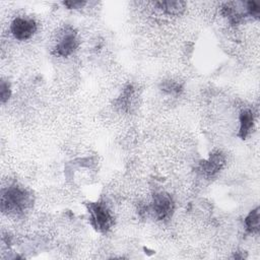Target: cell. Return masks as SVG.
I'll return each mask as SVG.
<instances>
[{"label": "cell", "instance_id": "1", "mask_svg": "<svg viewBox=\"0 0 260 260\" xmlns=\"http://www.w3.org/2000/svg\"><path fill=\"white\" fill-rule=\"evenodd\" d=\"M29 204V195L19 187H10L3 192L1 197V208L6 212L20 213Z\"/></svg>", "mask_w": 260, "mask_h": 260}, {"label": "cell", "instance_id": "2", "mask_svg": "<svg viewBox=\"0 0 260 260\" xmlns=\"http://www.w3.org/2000/svg\"><path fill=\"white\" fill-rule=\"evenodd\" d=\"M91 224L100 232H107L113 224V216L103 203H90L88 206Z\"/></svg>", "mask_w": 260, "mask_h": 260}, {"label": "cell", "instance_id": "3", "mask_svg": "<svg viewBox=\"0 0 260 260\" xmlns=\"http://www.w3.org/2000/svg\"><path fill=\"white\" fill-rule=\"evenodd\" d=\"M10 29L15 39L25 41L34 36L37 30V24L32 19L17 17L12 21Z\"/></svg>", "mask_w": 260, "mask_h": 260}, {"label": "cell", "instance_id": "4", "mask_svg": "<svg viewBox=\"0 0 260 260\" xmlns=\"http://www.w3.org/2000/svg\"><path fill=\"white\" fill-rule=\"evenodd\" d=\"M152 210L159 220L167 219L173 213L174 202L168 194L157 193L153 196Z\"/></svg>", "mask_w": 260, "mask_h": 260}, {"label": "cell", "instance_id": "5", "mask_svg": "<svg viewBox=\"0 0 260 260\" xmlns=\"http://www.w3.org/2000/svg\"><path fill=\"white\" fill-rule=\"evenodd\" d=\"M77 44L78 43L75 32L73 30L67 31L55 47L54 53L60 57H67L75 51Z\"/></svg>", "mask_w": 260, "mask_h": 260}, {"label": "cell", "instance_id": "6", "mask_svg": "<svg viewBox=\"0 0 260 260\" xmlns=\"http://www.w3.org/2000/svg\"><path fill=\"white\" fill-rule=\"evenodd\" d=\"M224 165V157L221 153L216 152L210 154V156L201 164V170L204 174L212 176L217 173Z\"/></svg>", "mask_w": 260, "mask_h": 260}, {"label": "cell", "instance_id": "7", "mask_svg": "<svg viewBox=\"0 0 260 260\" xmlns=\"http://www.w3.org/2000/svg\"><path fill=\"white\" fill-rule=\"evenodd\" d=\"M159 9L171 15H179L185 10L186 3L184 1H159L155 3Z\"/></svg>", "mask_w": 260, "mask_h": 260}, {"label": "cell", "instance_id": "8", "mask_svg": "<svg viewBox=\"0 0 260 260\" xmlns=\"http://www.w3.org/2000/svg\"><path fill=\"white\" fill-rule=\"evenodd\" d=\"M254 123L253 114L249 110H244L240 114V130H239V136L241 138H246L248 134L250 133Z\"/></svg>", "mask_w": 260, "mask_h": 260}, {"label": "cell", "instance_id": "9", "mask_svg": "<svg viewBox=\"0 0 260 260\" xmlns=\"http://www.w3.org/2000/svg\"><path fill=\"white\" fill-rule=\"evenodd\" d=\"M259 208L256 207L245 218V224L249 232L251 233H258L259 231Z\"/></svg>", "mask_w": 260, "mask_h": 260}, {"label": "cell", "instance_id": "10", "mask_svg": "<svg viewBox=\"0 0 260 260\" xmlns=\"http://www.w3.org/2000/svg\"><path fill=\"white\" fill-rule=\"evenodd\" d=\"M132 96H133V87L131 85H128L124 91L122 92L121 96L118 100L119 107L122 108L123 110H127L132 102Z\"/></svg>", "mask_w": 260, "mask_h": 260}, {"label": "cell", "instance_id": "11", "mask_svg": "<svg viewBox=\"0 0 260 260\" xmlns=\"http://www.w3.org/2000/svg\"><path fill=\"white\" fill-rule=\"evenodd\" d=\"M161 88L164 91L170 93V94H177L181 91L182 87L179 83L175 82V81H172V80H169V81H165L161 85Z\"/></svg>", "mask_w": 260, "mask_h": 260}, {"label": "cell", "instance_id": "12", "mask_svg": "<svg viewBox=\"0 0 260 260\" xmlns=\"http://www.w3.org/2000/svg\"><path fill=\"white\" fill-rule=\"evenodd\" d=\"M246 9L249 15L258 18L260 15V6L255 1H249L246 3Z\"/></svg>", "mask_w": 260, "mask_h": 260}, {"label": "cell", "instance_id": "13", "mask_svg": "<svg viewBox=\"0 0 260 260\" xmlns=\"http://www.w3.org/2000/svg\"><path fill=\"white\" fill-rule=\"evenodd\" d=\"M0 96H1V103L4 104L10 96V88L8 83L5 81H1L0 85Z\"/></svg>", "mask_w": 260, "mask_h": 260}, {"label": "cell", "instance_id": "14", "mask_svg": "<svg viewBox=\"0 0 260 260\" xmlns=\"http://www.w3.org/2000/svg\"><path fill=\"white\" fill-rule=\"evenodd\" d=\"M64 6H67L70 9H77V8H81L85 5L84 1H65L63 2Z\"/></svg>", "mask_w": 260, "mask_h": 260}]
</instances>
